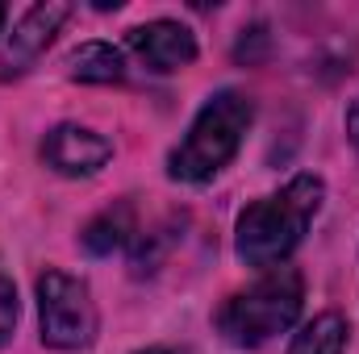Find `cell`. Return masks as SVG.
Here are the masks:
<instances>
[{"label":"cell","mask_w":359,"mask_h":354,"mask_svg":"<svg viewBox=\"0 0 359 354\" xmlns=\"http://www.w3.org/2000/svg\"><path fill=\"white\" fill-rule=\"evenodd\" d=\"M134 238H138V225H134V208H130V204H113V208L96 213L88 225L80 229V246H84L88 255H96V259H104V255L130 246Z\"/></svg>","instance_id":"cell-8"},{"label":"cell","mask_w":359,"mask_h":354,"mask_svg":"<svg viewBox=\"0 0 359 354\" xmlns=\"http://www.w3.org/2000/svg\"><path fill=\"white\" fill-rule=\"evenodd\" d=\"M17 313H21V304H17V283L0 271V346L13 338V330H17Z\"/></svg>","instance_id":"cell-11"},{"label":"cell","mask_w":359,"mask_h":354,"mask_svg":"<svg viewBox=\"0 0 359 354\" xmlns=\"http://www.w3.org/2000/svg\"><path fill=\"white\" fill-rule=\"evenodd\" d=\"M109 159H113V142L88 125H76V121H63L42 138V163L67 179L96 176Z\"/></svg>","instance_id":"cell-5"},{"label":"cell","mask_w":359,"mask_h":354,"mask_svg":"<svg viewBox=\"0 0 359 354\" xmlns=\"http://www.w3.org/2000/svg\"><path fill=\"white\" fill-rule=\"evenodd\" d=\"M264 50H268V25L255 21V25L243 29V38H238V46H234V59H238V63H259Z\"/></svg>","instance_id":"cell-12"},{"label":"cell","mask_w":359,"mask_h":354,"mask_svg":"<svg viewBox=\"0 0 359 354\" xmlns=\"http://www.w3.org/2000/svg\"><path fill=\"white\" fill-rule=\"evenodd\" d=\"M347 138H351V146H355V155H359V96L347 108Z\"/></svg>","instance_id":"cell-13"},{"label":"cell","mask_w":359,"mask_h":354,"mask_svg":"<svg viewBox=\"0 0 359 354\" xmlns=\"http://www.w3.org/2000/svg\"><path fill=\"white\" fill-rule=\"evenodd\" d=\"M38 330H42V346L50 351H84L96 342L100 317H96V300L84 279L46 267L38 275Z\"/></svg>","instance_id":"cell-4"},{"label":"cell","mask_w":359,"mask_h":354,"mask_svg":"<svg viewBox=\"0 0 359 354\" xmlns=\"http://www.w3.org/2000/svg\"><path fill=\"white\" fill-rule=\"evenodd\" d=\"M126 42H130V50H134L151 71H159V76L184 71V67L196 63V38H192V29L180 25V21H168V17L147 21V25H134V29L126 34Z\"/></svg>","instance_id":"cell-6"},{"label":"cell","mask_w":359,"mask_h":354,"mask_svg":"<svg viewBox=\"0 0 359 354\" xmlns=\"http://www.w3.org/2000/svg\"><path fill=\"white\" fill-rule=\"evenodd\" d=\"M67 13H72V4H63V0H46V4H34L17 25H13V34H8V50H4V67L8 71H25L50 42H55V34L63 29V21H67Z\"/></svg>","instance_id":"cell-7"},{"label":"cell","mask_w":359,"mask_h":354,"mask_svg":"<svg viewBox=\"0 0 359 354\" xmlns=\"http://www.w3.org/2000/svg\"><path fill=\"white\" fill-rule=\"evenodd\" d=\"M67 67H72V80L76 84H121L126 80V59L109 42H84L67 59Z\"/></svg>","instance_id":"cell-9"},{"label":"cell","mask_w":359,"mask_h":354,"mask_svg":"<svg viewBox=\"0 0 359 354\" xmlns=\"http://www.w3.org/2000/svg\"><path fill=\"white\" fill-rule=\"evenodd\" d=\"M301 304H305V279L297 267H271L264 271L251 288H238L222 300L217 309V334L238 346V351H255L264 346L268 338L284 334L297 325L301 317Z\"/></svg>","instance_id":"cell-2"},{"label":"cell","mask_w":359,"mask_h":354,"mask_svg":"<svg viewBox=\"0 0 359 354\" xmlns=\"http://www.w3.org/2000/svg\"><path fill=\"white\" fill-rule=\"evenodd\" d=\"M322 200H326V183L322 176H292L280 192H271L264 200L247 204L238 213V225H234V255L247 267H284L288 255L305 242L313 217L322 213Z\"/></svg>","instance_id":"cell-1"},{"label":"cell","mask_w":359,"mask_h":354,"mask_svg":"<svg viewBox=\"0 0 359 354\" xmlns=\"http://www.w3.org/2000/svg\"><path fill=\"white\" fill-rule=\"evenodd\" d=\"M4 17H8V8H4V4H0V29H4Z\"/></svg>","instance_id":"cell-15"},{"label":"cell","mask_w":359,"mask_h":354,"mask_svg":"<svg viewBox=\"0 0 359 354\" xmlns=\"http://www.w3.org/2000/svg\"><path fill=\"white\" fill-rule=\"evenodd\" d=\"M347 334H351L347 317L322 313L309 325H301V334L288 342V354H343L347 351Z\"/></svg>","instance_id":"cell-10"},{"label":"cell","mask_w":359,"mask_h":354,"mask_svg":"<svg viewBox=\"0 0 359 354\" xmlns=\"http://www.w3.org/2000/svg\"><path fill=\"white\" fill-rule=\"evenodd\" d=\"M138 354H192V351H180V346H151V351H138Z\"/></svg>","instance_id":"cell-14"},{"label":"cell","mask_w":359,"mask_h":354,"mask_svg":"<svg viewBox=\"0 0 359 354\" xmlns=\"http://www.w3.org/2000/svg\"><path fill=\"white\" fill-rule=\"evenodd\" d=\"M251 117H255V104L234 88L213 92L201 113L192 117L184 142L172 150L168 159V176L176 183H209L217 176L243 146L247 129H251Z\"/></svg>","instance_id":"cell-3"}]
</instances>
